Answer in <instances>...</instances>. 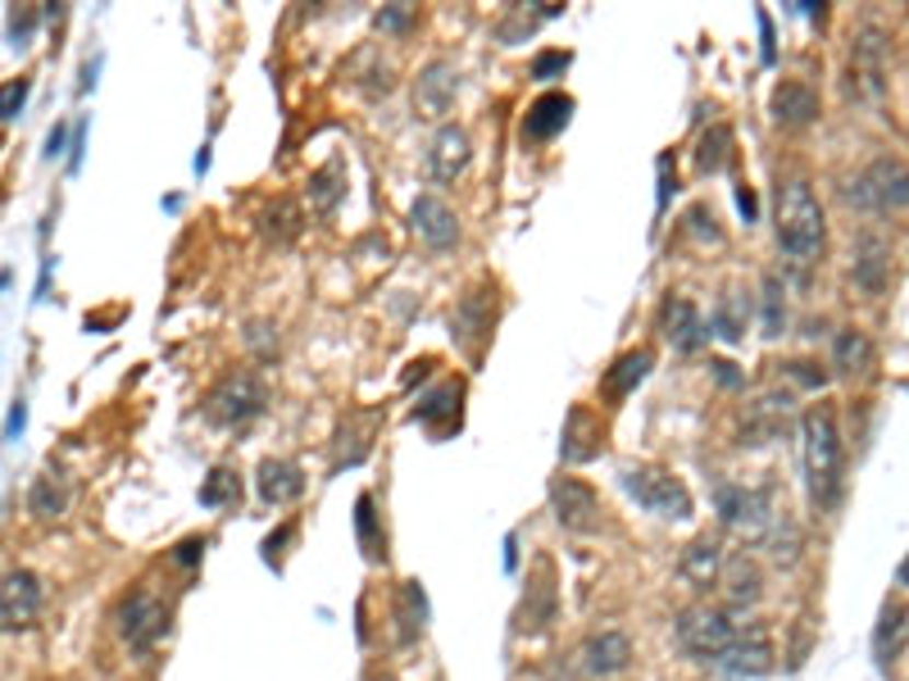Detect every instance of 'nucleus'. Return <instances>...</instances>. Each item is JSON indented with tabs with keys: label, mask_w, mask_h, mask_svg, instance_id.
Listing matches in <instances>:
<instances>
[{
	"label": "nucleus",
	"mask_w": 909,
	"mask_h": 681,
	"mask_svg": "<svg viewBox=\"0 0 909 681\" xmlns=\"http://www.w3.org/2000/svg\"><path fill=\"white\" fill-rule=\"evenodd\" d=\"M714 368H718V382H723V386H737V382H741V378L733 373V363H727V359H718Z\"/></svg>",
	"instance_id": "obj_51"
},
{
	"label": "nucleus",
	"mask_w": 909,
	"mask_h": 681,
	"mask_svg": "<svg viewBox=\"0 0 909 681\" xmlns=\"http://www.w3.org/2000/svg\"><path fill=\"white\" fill-rule=\"evenodd\" d=\"M605 446V427L600 418L587 409V405H573L568 409V423H564V441H560V459L564 463H587L596 459Z\"/></svg>",
	"instance_id": "obj_17"
},
{
	"label": "nucleus",
	"mask_w": 909,
	"mask_h": 681,
	"mask_svg": "<svg viewBox=\"0 0 909 681\" xmlns=\"http://www.w3.org/2000/svg\"><path fill=\"white\" fill-rule=\"evenodd\" d=\"M905 604L900 600H887L883 604V617H877V632H873V655H877V668H891V659L900 655V640H905Z\"/></svg>",
	"instance_id": "obj_28"
},
{
	"label": "nucleus",
	"mask_w": 909,
	"mask_h": 681,
	"mask_svg": "<svg viewBox=\"0 0 909 681\" xmlns=\"http://www.w3.org/2000/svg\"><path fill=\"white\" fill-rule=\"evenodd\" d=\"M492 323H496V287L492 291L482 287V291H469L460 300V309H454V319H450V336L460 340L469 355H477L482 346H487Z\"/></svg>",
	"instance_id": "obj_11"
},
{
	"label": "nucleus",
	"mask_w": 909,
	"mask_h": 681,
	"mask_svg": "<svg viewBox=\"0 0 909 681\" xmlns=\"http://www.w3.org/2000/svg\"><path fill=\"white\" fill-rule=\"evenodd\" d=\"M718 586H723L727 609L741 613L750 604H760V596H764V573H760V564H755L750 554H733V559H723Z\"/></svg>",
	"instance_id": "obj_14"
},
{
	"label": "nucleus",
	"mask_w": 909,
	"mask_h": 681,
	"mask_svg": "<svg viewBox=\"0 0 909 681\" xmlns=\"http://www.w3.org/2000/svg\"><path fill=\"white\" fill-rule=\"evenodd\" d=\"M568 118H573V96H564V91H545V96H537L528 105V118H523V141H551L568 128Z\"/></svg>",
	"instance_id": "obj_20"
},
{
	"label": "nucleus",
	"mask_w": 909,
	"mask_h": 681,
	"mask_svg": "<svg viewBox=\"0 0 909 681\" xmlns=\"http://www.w3.org/2000/svg\"><path fill=\"white\" fill-rule=\"evenodd\" d=\"M65 509H69V486H65V477H59V473H42L33 482V490H27V513L42 518V522H50V518H59Z\"/></svg>",
	"instance_id": "obj_32"
},
{
	"label": "nucleus",
	"mask_w": 909,
	"mask_h": 681,
	"mask_svg": "<svg viewBox=\"0 0 909 681\" xmlns=\"http://www.w3.org/2000/svg\"><path fill=\"white\" fill-rule=\"evenodd\" d=\"M42 604H46V591H42V577L33 568H14L0 577V627L5 632L33 627Z\"/></svg>",
	"instance_id": "obj_9"
},
{
	"label": "nucleus",
	"mask_w": 909,
	"mask_h": 681,
	"mask_svg": "<svg viewBox=\"0 0 909 681\" xmlns=\"http://www.w3.org/2000/svg\"><path fill=\"white\" fill-rule=\"evenodd\" d=\"M845 200L868 209V213H900L909 209V169L891 154L873 160L851 187H845Z\"/></svg>",
	"instance_id": "obj_6"
},
{
	"label": "nucleus",
	"mask_w": 909,
	"mask_h": 681,
	"mask_svg": "<svg viewBox=\"0 0 909 681\" xmlns=\"http://www.w3.org/2000/svg\"><path fill=\"white\" fill-rule=\"evenodd\" d=\"M786 373H792V378H796L801 386H809V391H818V386H824V382H828V373H824V368H818V363H805V359H796V363H786Z\"/></svg>",
	"instance_id": "obj_44"
},
{
	"label": "nucleus",
	"mask_w": 909,
	"mask_h": 681,
	"mask_svg": "<svg viewBox=\"0 0 909 681\" xmlns=\"http://www.w3.org/2000/svg\"><path fill=\"white\" fill-rule=\"evenodd\" d=\"M851 273H855V287L864 296H883L891 287V251H887V241L864 232L860 245H855V268Z\"/></svg>",
	"instance_id": "obj_19"
},
{
	"label": "nucleus",
	"mask_w": 909,
	"mask_h": 681,
	"mask_svg": "<svg viewBox=\"0 0 909 681\" xmlns=\"http://www.w3.org/2000/svg\"><path fill=\"white\" fill-rule=\"evenodd\" d=\"M200 554H205V541H200V536H192V541H182V545H177V554H173V559L192 568V564L200 559Z\"/></svg>",
	"instance_id": "obj_46"
},
{
	"label": "nucleus",
	"mask_w": 909,
	"mask_h": 681,
	"mask_svg": "<svg viewBox=\"0 0 909 681\" xmlns=\"http://www.w3.org/2000/svg\"><path fill=\"white\" fill-rule=\"evenodd\" d=\"M727 160H733V128L714 123L701 137V146H695V164H701V173H718V169H727Z\"/></svg>",
	"instance_id": "obj_36"
},
{
	"label": "nucleus",
	"mask_w": 909,
	"mask_h": 681,
	"mask_svg": "<svg viewBox=\"0 0 909 681\" xmlns=\"http://www.w3.org/2000/svg\"><path fill=\"white\" fill-rule=\"evenodd\" d=\"M355 528H359L364 554H369V559H378L382 541H378V518H373V500H369V495H359V505H355Z\"/></svg>",
	"instance_id": "obj_40"
},
{
	"label": "nucleus",
	"mask_w": 909,
	"mask_h": 681,
	"mask_svg": "<svg viewBox=\"0 0 909 681\" xmlns=\"http://www.w3.org/2000/svg\"><path fill=\"white\" fill-rule=\"evenodd\" d=\"M551 513H555L560 528L573 532V536H596L600 522H605L600 495L583 477H555L551 482Z\"/></svg>",
	"instance_id": "obj_8"
},
{
	"label": "nucleus",
	"mask_w": 909,
	"mask_h": 681,
	"mask_svg": "<svg viewBox=\"0 0 909 681\" xmlns=\"http://www.w3.org/2000/svg\"><path fill=\"white\" fill-rule=\"evenodd\" d=\"M801 446H805V482H809V500L818 509H837L841 505V486H845V454H841V431L837 414L828 405H814L801 418Z\"/></svg>",
	"instance_id": "obj_1"
},
{
	"label": "nucleus",
	"mask_w": 909,
	"mask_h": 681,
	"mask_svg": "<svg viewBox=\"0 0 909 681\" xmlns=\"http://www.w3.org/2000/svg\"><path fill=\"white\" fill-rule=\"evenodd\" d=\"M651 363H655V355L651 350H628L610 373H605V391H610L614 400H623V395H632L636 386L646 382V373H651Z\"/></svg>",
	"instance_id": "obj_33"
},
{
	"label": "nucleus",
	"mask_w": 909,
	"mask_h": 681,
	"mask_svg": "<svg viewBox=\"0 0 909 681\" xmlns=\"http://www.w3.org/2000/svg\"><path fill=\"white\" fill-rule=\"evenodd\" d=\"M691 223H695V232H701V236L718 241V228H714V213H705L701 205H695V209H691Z\"/></svg>",
	"instance_id": "obj_47"
},
{
	"label": "nucleus",
	"mask_w": 909,
	"mask_h": 681,
	"mask_svg": "<svg viewBox=\"0 0 909 681\" xmlns=\"http://www.w3.org/2000/svg\"><path fill=\"white\" fill-rule=\"evenodd\" d=\"M682 577L695 586V591H710V586L718 581V573H723V550H718V541H710V536H695L687 550H682Z\"/></svg>",
	"instance_id": "obj_24"
},
{
	"label": "nucleus",
	"mask_w": 909,
	"mask_h": 681,
	"mask_svg": "<svg viewBox=\"0 0 909 681\" xmlns=\"http://www.w3.org/2000/svg\"><path fill=\"white\" fill-rule=\"evenodd\" d=\"M737 205H741V213H746V223L755 219V209H760V205H755V192H750V187H737Z\"/></svg>",
	"instance_id": "obj_50"
},
{
	"label": "nucleus",
	"mask_w": 909,
	"mask_h": 681,
	"mask_svg": "<svg viewBox=\"0 0 909 681\" xmlns=\"http://www.w3.org/2000/svg\"><path fill=\"white\" fill-rule=\"evenodd\" d=\"M264 405H268V391H264L260 373L237 368V373H228L215 391L205 395V418L219 423V427H246L264 414Z\"/></svg>",
	"instance_id": "obj_5"
},
{
	"label": "nucleus",
	"mask_w": 909,
	"mask_h": 681,
	"mask_svg": "<svg viewBox=\"0 0 909 681\" xmlns=\"http://www.w3.org/2000/svg\"><path fill=\"white\" fill-rule=\"evenodd\" d=\"M718 668L727 677H764L773 672V640L769 632L755 623V627H737L733 645H727V655L718 659Z\"/></svg>",
	"instance_id": "obj_12"
},
{
	"label": "nucleus",
	"mask_w": 909,
	"mask_h": 681,
	"mask_svg": "<svg viewBox=\"0 0 909 681\" xmlns=\"http://www.w3.org/2000/svg\"><path fill=\"white\" fill-rule=\"evenodd\" d=\"M460 418V382H441L433 395H423L418 400V409H414V418L418 423H428V427H437V418Z\"/></svg>",
	"instance_id": "obj_38"
},
{
	"label": "nucleus",
	"mask_w": 909,
	"mask_h": 681,
	"mask_svg": "<svg viewBox=\"0 0 909 681\" xmlns=\"http://www.w3.org/2000/svg\"><path fill=\"white\" fill-rule=\"evenodd\" d=\"M306 228V213H300L296 200H273L264 213H260V232L273 241V245H291Z\"/></svg>",
	"instance_id": "obj_30"
},
{
	"label": "nucleus",
	"mask_w": 909,
	"mask_h": 681,
	"mask_svg": "<svg viewBox=\"0 0 909 681\" xmlns=\"http://www.w3.org/2000/svg\"><path fill=\"white\" fill-rule=\"evenodd\" d=\"M33 27H37V14H33V10H23V14L14 10V14H10V37H14V42H23L27 33H33Z\"/></svg>",
	"instance_id": "obj_45"
},
{
	"label": "nucleus",
	"mask_w": 909,
	"mask_h": 681,
	"mask_svg": "<svg viewBox=\"0 0 909 681\" xmlns=\"http://www.w3.org/2000/svg\"><path fill=\"white\" fill-rule=\"evenodd\" d=\"M27 91H33V82H27V78H19V82H5V86H0V123L19 118V109L27 105Z\"/></svg>",
	"instance_id": "obj_41"
},
{
	"label": "nucleus",
	"mask_w": 909,
	"mask_h": 681,
	"mask_svg": "<svg viewBox=\"0 0 909 681\" xmlns=\"http://www.w3.org/2000/svg\"><path fill=\"white\" fill-rule=\"evenodd\" d=\"M306 192H310V209H314V213H332V209H337L342 196H346V169H342V160H332V164L314 169Z\"/></svg>",
	"instance_id": "obj_31"
},
{
	"label": "nucleus",
	"mask_w": 909,
	"mask_h": 681,
	"mask_svg": "<svg viewBox=\"0 0 909 681\" xmlns=\"http://www.w3.org/2000/svg\"><path fill=\"white\" fill-rule=\"evenodd\" d=\"M746 323H750L746 291H723L718 304H714V319H710V336L727 340V346H737V340L746 336Z\"/></svg>",
	"instance_id": "obj_27"
},
{
	"label": "nucleus",
	"mask_w": 909,
	"mask_h": 681,
	"mask_svg": "<svg viewBox=\"0 0 909 681\" xmlns=\"http://www.w3.org/2000/svg\"><path fill=\"white\" fill-rule=\"evenodd\" d=\"M760 33H764V59L773 65V19H769L764 10H760Z\"/></svg>",
	"instance_id": "obj_49"
},
{
	"label": "nucleus",
	"mask_w": 909,
	"mask_h": 681,
	"mask_svg": "<svg viewBox=\"0 0 909 681\" xmlns=\"http://www.w3.org/2000/svg\"><path fill=\"white\" fill-rule=\"evenodd\" d=\"M118 627H124V640L137 655H150V649L160 645V636L169 632V613L150 591H133L124 600V609H118Z\"/></svg>",
	"instance_id": "obj_10"
},
{
	"label": "nucleus",
	"mask_w": 909,
	"mask_h": 681,
	"mask_svg": "<svg viewBox=\"0 0 909 681\" xmlns=\"http://www.w3.org/2000/svg\"><path fill=\"white\" fill-rule=\"evenodd\" d=\"M733 636H737V623L727 609L691 604L678 613V645L701 663H718L727 655V645H733Z\"/></svg>",
	"instance_id": "obj_7"
},
{
	"label": "nucleus",
	"mask_w": 909,
	"mask_h": 681,
	"mask_svg": "<svg viewBox=\"0 0 909 681\" xmlns=\"http://www.w3.org/2000/svg\"><path fill=\"white\" fill-rule=\"evenodd\" d=\"M760 296H764V336L778 340L786 332V287H782L778 273H764Z\"/></svg>",
	"instance_id": "obj_37"
},
{
	"label": "nucleus",
	"mask_w": 909,
	"mask_h": 681,
	"mask_svg": "<svg viewBox=\"0 0 909 681\" xmlns=\"http://www.w3.org/2000/svg\"><path fill=\"white\" fill-rule=\"evenodd\" d=\"M23 423H27V409H23V405H14V409H10V423H5V441H10V437H19Z\"/></svg>",
	"instance_id": "obj_48"
},
{
	"label": "nucleus",
	"mask_w": 909,
	"mask_h": 681,
	"mask_svg": "<svg viewBox=\"0 0 909 681\" xmlns=\"http://www.w3.org/2000/svg\"><path fill=\"white\" fill-rule=\"evenodd\" d=\"M769 109H773V118L782 123V128H809V123L824 114V105H818V91L805 86V82H778Z\"/></svg>",
	"instance_id": "obj_21"
},
{
	"label": "nucleus",
	"mask_w": 909,
	"mask_h": 681,
	"mask_svg": "<svg viewBox=\"0 0 909 681\" xmlns=\"http://www.w3.org/2000/svg\"><path fill=\"white\" fill-rule=\"evenodd\" d=\"M623 490L632 495L642 509H651L655 518H669V522H682L691 518V490L678 473L669 469H655V463H636V469L623 473Z\"/></svg>",
	"instance_id": "obj_4"
},
{
	"label": "nucleus",
	"mask_w": 909,
	"mask_h": 681,
	"mask_svg": "<svg viewBox=\"0 0 909 681\" xmlns=\"http://www.w3.org/2000/svg\"><path fill=\"white\" fill-rule=\"evenodd\" d=\"M664 336L674 340V350L691 355V350H701L710 340V327L701 319V309H695L687 296H669V300H664Z\"/></svg>",
	"instance_id": "obj_16"
},
{
	"label": "nucleus",
	"mask_w": 909,
	"mask_h": 681,
	"mask_svg": "<svg viewBox=\"0 0 909 681\" xmlns=\"http://www.w3.org/2000/svg\"><path fill=\"white\" fill-rule=\"evenodd\" d=\"M473 160V146H469V132L460 128V123H446V128L433 137L428 146V173L433 182H454Z\"/></svg>",
	"instance_id": "obj_15"
},
{
	"label": "nucleus",
	"mask_w": 909,
	"mask_h": 681,
	"mask_svg": "<svg viewBox=\"0 0 909 681\" xmlns=\"http://www.w3.org/2000/svg\"><path fill=\"white\" fill-rule=\"evenodd\" d=\"M714 509H718V522L727 532H737L741 541H764L773 532V500L769 490L760 486H733V482H718L714 486Z\"/></svg>",
	"instance_id": "obj_3"
},
{
	"label": "nucleus",
	"mask_w": 909,
	"mask_h": 681,
	"mask_svg": "<svg viewBox=\"0 0 909 681\" xmlns=\"http://www.w3.org/2000/svg\"><path fill=\"white\" fill-rule=\"evenodd\" d=\"M568 50H541L537 59H532V78H541V82H551V78H560L564 69H568Z\"/></svg>",
	"instance_id": "obj_42"
},
{
	"label": "nucleus",
	"mask_w": 909,
	"mask_h": 681,
	"mask_svg": "<svg viewBox=\"0 0 909 681\" xmlns=\"http://www.w3.org/2000/svg\"><path fill=\"white\" fill-rule=\"evenodd\" d=\"M773 232H778V251L786 259H796V264H818V259H824L828 219H824V205H818V196H814V187L805 177H792L786 187H778Z\"/></svg>",
	"instance_id": "obj_2"
},
{
	"label": "nucleus",
	"mask_w": 909,
	"mask_h": 681,
	"mask_svg": "<svg viewBox=\"0 0 909 681\" xmlns=\"http://www.w3.org/2000/svg\"><path fill=\"white\" fill-rule=\"evenodd\" d=\"M237 500H241V482H237V473L215 469V473L205 477V486H200V505L219 509V505H237Z\"/></svg>",
	"instance_id": "obj_39"
},
{
	"label": "nucleus",
	"mask_w": 909,
	"mask_h": 681,
	"mask_svg": "<svg viewBox=\"0 0 909 681\" xmlns=\"http://www.w3.org/2000/svg\"><path fill=\"white\" fill-rule=\"evenodd\" d=\"M583 663L591 677H614L632 663V640L623 632H600L583 645Z\"/></svg>",
	"instance_id": "obj_23"
},
{
	"label": "nucleus",
	"mask_w": 909,
	"mask_h": 681,
	"mask_svg": "<svg viewBox=\"0 0 909 681\" xmlns=\"http://www.w3.org/2000/svg\"><path fill=\"white\" fill-rule=\"evenodd\" d=\"M855 78L868 96H883V33L877 27H864L855 42Z\"/></svg>",
	"instance_id": "obj_29"
},
{
	"label": "nucleus",
	"mask_w": 909,
	"mask_h": 681,
	"mask_svg": "<svg viewBox=\"0 0 909 681\" xmlns=\"http://www.w3.org/2000/svg\"><path fill=\"white\" fill-rule=\"evenodd\" d=\"M786 405H792L786 395H764V400H755V409L746 414V427H741V441H746V446H764V441H773L778 431L786 427Z\"/></svg>",
	"instance_id": "obj_26"
},
{
	"label": "nucleus",
	"mask_w": 909,
	"mask_h": 681,
	"mask_svg": "<svg viewBox=\"0 0 909 681\" xmlns=\"http://www.w3.org/2000/svg\"><path fill=\"white\" fill-rule=\"evenodd\" d=\"M832 363L841 368V373H864V368L873 363V346H868V336L855 332V327H841L837 340H832Z\"/></svg>",
	"instance_id": "obj_34"
},
{
	"label": "nucleus",
	"mask_w": 909,
	"mask_h": 681,
	"mask_svg": "<svg viewBox=\"0 0 909 681\" xmlns=\"http://www.w3.org/2000/svg\"><path fill=\"white\" fill-rule=\"evenodd\" d=\"M59 150H65V128H55V132H50V141H46V154H50V160H55Z\"/></svg>",
	"instance_id": "obj_52"
},
{
	"label": "nucleus",
	"mask_w": 909,
	"mask_h": 681,
	"mask_svg": "<svg viewBox=\"0 0 909 681\" xmlns=\"http://www.w3.org/2000/svg\"><path fill=\"white\" fill-rule=\"evenodd\" d=\"M555 623V581H551V568H541V577L528 586L523 596V609H519V632L537 636Z\"/></svg>",
	"instance_id": "obj_25"
},
{
	"label": "nucleus",
	"mask_w": 909,
	"mask_h": 681,
	"mask_svg": "<svg viewBox=\"0 0 909 681\" xmlns=\"http://www.w3.org/2000/svg\"><path fill=\"white\" fill-rule=\"evenodd\" d=\"M306 495V473L291 459H264L260 463V500L264 505H291Z\"/></svg>",
	"instance_id": "obj_22"
},
{
	"label": "nucleus",
	"mask_w": 909,
	"mask_h": 681,
	"mask_svg": "<svg viewBox=\"0 0 909 681\" xmlns=\"http://www.w3.org/2000/svg\"><path fill=\"white\" fill-rule=\"evenodd\" d=\"M454 96H460V69L450 65V59H433V65H423L418 82H414V109L428 114V118H441Z\"/></svg>",
	"instance_id": "obj_13"
},
{
	"label": "nucleus",
	"mask_w": 909,
	"mask_h": 681,
	"mask_svg": "<svg viewBox=\"0 0 909 681\" xmlns=\"http://www.w3.org/2000/svg\"><path fill=\"white\" fill-rule=\"evenodd\" d=\"M410 23H414V5H387V10L378 14V27H382V33H405Z\"/></svg>",
	"instance_id": "obj_43"
},
{
	"label": "nucleus",
	"mask_w": 909,
	"mask_h": 681,
	"mask_svg": "<svg viewBox=\"0 0 909 681\" xmlns=\"http://www.w3.org/2000/svg\"><path fill=\"white\" fill-rule=\"evenodd\" d=\"M900 581H905V586H909V559H905V564H900Z\"/></svg>",
	"instance_id": "obj_53"
},
{
	"label": "nucleus",
	"mask_w": 909,
	"mask_h": 681,
	"mask_svg": "<svg viewBox=\"0 0 909 681\" xmlns=\"http://www.w3.org/2000/svg\"><path fill=\"white\" fill-rule=\"evenodd\" d=\"M396 623H401V640H414L428 627V600H423V586L418 581H405L401 596H396Z\"/></svg>",
	"instance_id": "obj_35"
},
{
	"label": "nucleus",
	"mask_w": 909,
	"mask_h": 681,
	"mask_svg": "<svg viewBox=\"0 0 909 681\" xmlns=\"http://www.w3.org/2000/svg\"><path fill=\"white\" fill-rule=\"evenodd\" d=\"M414 232L433 245V251H450L454 241H460V219H454V209L437 196H418L414 200Z\"/></svg>",
	"instance_id": "obj_18"
}]
</instances>
